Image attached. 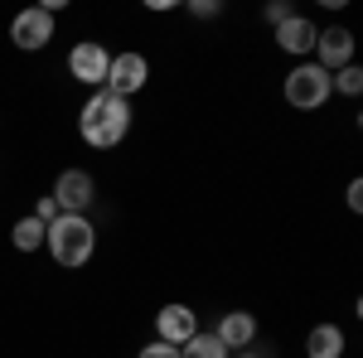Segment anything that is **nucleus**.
<instances>
[{"mask_svg": "<svg viewBox=\"0 0 363 358\" xmlns=\"http://www.w3.org/2000/svg\"><path fill=\"white\" fill-rule=\"evenodd\" d=\"M349 208H363V179L349 184Z\"/></svg>", "mask_w": 363, "mask_h": 358, "instance_id": "obj_19", "label": "nucleus"}, {"mask_svg": "<svg viewBox=\"0 0 363 358\" xmlns=\"http://www.w3.org/2000/svg\"><path fill=\"white\" fill-rule=\"evenodd\" d=\"M330 83H335L339 92H344V97H359V92H363V73L354 68V63H344L339 73H330Z\"/></svg>", "mask_w": 363, "mask_h": 358, "instance_id": "obj_15", "label": "nucleus"}, {"mask_svg": "<svg viewBox=\"0 0 363 358\" xmlns=\"http://www.w3.org/2000/svg\"><path fill=\"white\" fill-rule=\"evenodd\" d=\"M315 49H320V68L335 73L354 58V34L349 29H325V34H315Z\"/></svg>", "mask_w": 363, "mask_h": 358, "instance_id": "obj_9", "label": "nucleus"}, {"mask_svg": "<svg viewBox=\"0 0 363 358\" xmlns=\"http://www.w3.org/2000/svg\"><path fill=\"white\" fill-rule=\"evenodd\" d=\"M140 358H179V349H169V344H145Z\"/></svg>", "mask_w": 363, "mask_h": 358, "instance_id": "obj_17", "label": "nucleus"}, {"mask_svg": "<svg viewBox=\"0 0 363 358\" xmlns=\"http://www.w3.org/2000/svg\"><path fill=\"white\" fill-rule=\"evenodd\" d=\"M78 131H83V140L92 150H112V145H121L126 131H131V107L102 87V92L87 97L83 116H78Z\"/></svg>", "mask_w": 363, "mask_h": 358, "instance_id": "obj_1", "label": "nucleus"}, {"mask_svg": "<svg viewBox=\"0 0 363 358\" xmlns=\"http://www.w3.org/2000/svg\"><path fill=\"white\" fill-rule=\"evenodd\" d=\"M145 78H150V68H145V58H140V54H116L102 87H107L112 97H121V102H126L131 92H140V87H145Z\"/></svg>", "mask_w": 363, "mask_h": 358, "instance_id": "obj_7", "label": "nucleus"}, {"mask_svg": "<svg viewBox=\"0 0 363 358\" xmlns=\"http://www.w3.org/2000/svg\"><path fill=\"white\" fill-rule=\"evenodd\" d=\"M228 358H257V354H228Z\"/></svg>", "mask_w": 363, "mask_h": 358, "instance_id": "obj_20", "label": "nucleus"}, {"mask_svg": "<svg viewBox=\"0 0 363 358\" xmlns=\"http://www.w3.org/2000/svg\"><path fill=\"white\" fill-rule=\"evenodd\" d=\"M10 242H15L20 252L44 247V223H39V218H20V223H15V233H10Z\"/></svg>", "mask_w": 363, "mask_h": 358, "instance_id": "obj_13", "label": "nucleus"}, {"mask_svg": "<svg viewBox=\"0 0 363 358\" xmlns=\"http://www.w3.org/2000/svg\"><path fill=\"white\" fill-rule=\"evenodd\" d=\"M68 68H73V78L87 87H102L107 83V68H112V54L97 44V39H83L73 54H68Z\"/></svg>", "mask_w": 363, "mask_h": 358, "instance_id": "obj_6", "label": "nucleus"}, {"mask_svg": "<svg viewBox=\"0 0 363 358\" xmlns=\"http://www.w3.org/2000/svg\"><path fill=\"white\" fill-rule=\"evenodd\" d=\"M277 44L286 54H310L315 49V25H310L306 15H291V20L277 25Z\"/></svg>", "mask_w": 363, "mask_h": 358, "instance_id": "obj_11", "label": "nucleus"}, {"mask_svg": "<svg viewBox=\"0 0 363 358\" xmlns=\"http://www.w3.org/2000/svg\"><path fill=\"white\" fill-rule=\"evenodd\" d=\"M179 358H228V349L218 344V334H194V339L179 349Z\"/></svg>", "mask_w": 363, "mask_h": 358, "instance_id": "obj_14", "label": "nucleus"}, {"mask_svg": "<svg viewBox=\"0 0 363 358\" xmlns=\"http://www.w3.org/2000/svg\"><path fill=\"white\" fill-rule=\"evenodd\" d=\"M49 198L58 203V213H87V203L97 198V184H92L87 169H63Z\"/></svg>", "mask_w": 363, "mask_h": 358, "instance_id": "obj_4", "label": "nucleus"}, {"mask_svg": "<svg viewBox=\"0 0 363 358\" xmlns=\"http://www.w3.org/2000/svg\"><path fill=\"white\" fill-rule=\"evenodd\" d=\"M267 20H272V25H281V20H291V5H267Z\"/></svg>", "mask_w": 363, "mask_h": 358, "instance_id": "obj_18", "label": "nucleus"}, {"mask_svg": "<svg viewBox=\"0 0 363 358\" xmlns=\"http://www.w3.org/2000/svg\"><path fill=\"white\" fill-rule=\"evenodd\" d=\"M34 218H39L44 228H49V223L58 218V203H54V198H39V203H34Z\"/></svg>", "mask_w": 363, "mask_h": 358, "instance_id": "obj_16", "label": "nucleus"}, {"mask_svg": "<svg viewBox=\"0 0 363 358\" xmlns=\"http://www.w3.org/2000/svg\"><path fill=\"white\" fill-rule=\"evenodd\" d=\"M306 354H310V358H339V354H344V334H339L335 325H320V330H310Z\"/></svg>", "mask_w": 363, "mask_h": 358, "instance_id": "obj_12", "label": "nucleus"}, {"mask_svg": "<svg viewBox=\"0 0 363 358\" xmlns=\"http://www.w3.org/2000/svg\"><path fill=\"white\" fill-rule=\"evenodd\" d=\"M218 344H223V349H247L252 339H257V320H252L247 310H233V315H223V320H218Z\"/></svg>", "mask_w": 363, "mask_h": 358, "instance_id": "obj_10", "label": "nucleus"}, {"mask_svg": "<svg viewBox=\"0 0 363 358\" xmlns=\"http://www.w3.org/2000/svg\"><path fill=\"white\" fill-rule=\"evenodd\" d=\"M44 242H49L58 267H83L92 257V247H97V228L87 223V213H58L44 228Z\"/></svg>", "mask_w": 363, "mask_h": 358, "instance_id": "obj_2", "label": "nucleus"}, {"mask_svg": "<svg viewBox=\"0 0 363 358\" xmlns=\"http://www.w3.org/2000/svg\"><path fill=\"white\" fill-rule=\"evenodd\" d=\"M10 39L20 44V49H44L49 39H54V15L44 10V5H34V10H20L15 20H10Z\"/></svg>", "mask_w": 363, "mask_h": 358, "instance_id": "obj_5", "label": "nucleus"}, {"mask_svg": "<svg viewBox=\"0 0 363 358\" xmlns=\"http://www.w3.org/2000/svg\"><path fill=\"white\" fill-rule=\"evenodd\" d=\"M330 92H335V83H330V73L320 68V63H301L291 78H286V102L301 111H315L330 102Z\"/></svg>", "mask_w": 363, "mask_h": 358, "instance_id": "obj_3", "label": "nucleus"}, {"mask_svg": "<svg viewBox=\"0 0 363 358\" xmlns=\"http://www.w3.org/2000/svg\"><path fill=\"white\" fill-rule=\"evenodd\" d=\"M155 330H160V344L184 349V344L199 334V315L189 310V305H165V310L155 315Z\"/></svg>", "mask_w": 363, "mask_h": 358, "instance_id": "obj_8", "label": "nucleus"}]
</instances>
